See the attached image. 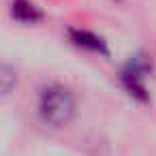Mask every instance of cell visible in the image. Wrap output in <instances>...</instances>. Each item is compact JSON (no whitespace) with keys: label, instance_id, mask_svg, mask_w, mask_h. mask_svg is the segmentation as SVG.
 Returning <instances> with one entry per match:
<instances>
[{"label":"cell","instance_id":"cell-1","mask_svg":"<svg viewBox=\"0 0 156 156\" xmlns=\"http://www.w3.org/2000/svg\"><path fill=\"white\" fill-rule=\"evenodd\" d=\"M39 115L47 126L60 128L75 115V98L62 86H49L39 96Z\"/></svg>","mask_w":156,"mask_h":156},{"label":"cell","instance_id":"cell-2","mask_svg":"<svg viewBox=\"0 0 156 156\" xmlns=\"http://www.w3.org/2000/svg\"><path fill=\"white\" fill-rule=\"evenodd\" d=\"M147 71H150V64H147L143 58H133V60L124 66V71H122V83H124V88H126L133 96H137V98H141V101H147L145 83H143Z\"/></svg>","mask_w":156,"mask_h":156},{"label":"cell","instance_id":"cell-3","mask_svg":"<svg viewBox=\"0 0 156 156\" xmlns=\"http://www.w3.org/2000/svg\"><path fill=\"white\" fill-rule=\"evenodd\" d=\"M71 41L77 45V47H83L92 54H101V56H107V45L101 37H96L94 32H88V30H71Z\"/></svg>","mask_w":156,"mask_h":156},{"label":"cell","instance_id":"cell-4","mask_svg":"<svg viewBox=\"0 0 156 156\" xmlns=\"http://www.w3.org/2000/svg\"><path fill=\"white\" fill-rule=\"evenodd\" d=\"M11 15L22 24H34L43 17L41 9L34 2H30V0H15L11 5Z\"/></svg>","mask_w":156,"mask_h":156},{"label":"cell","instance_id":"cell-5","mask_svg":"<svg viewBox=\"0 0 156 156\" xmlns=\"http://www.w3.org/2000/svg\"><path fill=\"white\" fill-rule=\"evenodd\" d=\"M15 86H17V73H15V69H11L9 64H0V96L13 92Z\"/></svg>","mask_w":156,"mask_h":156}]
</instances>
